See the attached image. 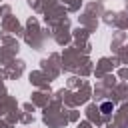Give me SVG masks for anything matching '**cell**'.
Returning a JSON list of instances; mask_svg holds the SVG:
<instances>
[{
	"mask_svg": "<svg viewBox=\"0 0 128 128\" xmlns=\"http://www.w3.org/2000/svg\"><path fill=\"white\" fill-rule=\"evenodd\" d=\"M112 108H114V106H112V102H102L100 112H102V114H110V112H112Z\"/></svg>",
	"mask_w": 128,
	"mask_h": 128,
	"instance_id": "cell-1",
	"label": "cell"
}]
</instances>
